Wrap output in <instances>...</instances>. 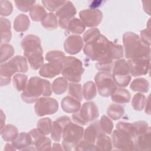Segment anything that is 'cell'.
Masks as SVG:
<instances>
[{"label":"cell","instance_id":"1","mask_svg":"<svg viewBox=\"0 0 151 151\" xmlns=\"http://www.w3.org/2000/svg\"><path fill=\"white\" fill-rule=\"evenodd\" d=\"M84 54L93 61L119 60L123 57V48L109 41L105 36L100 34L96 38L86 43L83 47Z\"/></svg>","mask_w":151,"mask_h":151},{"label":"cell","instance_id":"2","mask_svg":"<svg viewBox=\"0 0 151 151\" xmlns=\"http://www.w3.org/2000/svg\"><path fill=\"white\" fill-rule=\"evenodd\" d=\"M52 94L50 82L39 77H31L21 94V98L27 103L36 102L41 96L48 97Z\"/></svg>","mask_w":151,"mask_h":151},{"label":"cell","instance_id":"3","mask_svg":"<svg viewBox=\"0 0 151 151\" xmlns=\"http://www.w3.org/2000/svg\"><path fill=\"white\" fill-rule=\"evenodd\" d=\"M122 40L126 58H150V46L145 44L137 34L132 32H126Z\"/></svg>","mask_w":151,"mask_h":151},{"label":"cell","instance_id":"4","mask_svg":"<svg viewBox=\"0 0 151 151\" xmlns=\"http://www.w3.org/2000/svg\"><path fill=\"white\" fill-rule=\"evenodd\" d=\"M84 129L71 122L64 127L63 132L62 146L65 150H76L77 145L83 137Z\"/></svg>","mask_w":151,"mask_h":151},{"label":"cell","instance_id":"5","mask_svg":"<svg viewBox=\"0 0 151 151\" xmlns=\"http://www.w3.org/2000/svg\"><path fill=\"white\" fill-rule=\"evenodd\" d=\"M84 71L82 62L79 59L71 56L65 57L61 72L65 79L70 82L78 83Z\"/></svg>","mask_w":151,"mask_h":151},{"label":"cell","instance_id":"6","mask_svg":"<svg viewBox=\"0 0 151 151\" xmlns=\"http://www.w3.org/2000/svg\"><path fill=\"white\" fill-rule=\"evenodd\" d=\"M98 107L93 101L84 103L79 110L72 115L73 120L78 124L86 125L95 120L99 116Z\"/></svg>","mask_w":151,"mask_h":151},{"label":"cell","instance_id":"7","mask_svg":"<svg viewBox=\"0 0 151 151\" xmlns=\"http://www.w3.org/2000/svg\"><path fill=\"white\" fill-rule=\"evenodd\" d=\"M111 71L112 78L117 86L120 87L127 86L131 80L127 61L124 59H119L115 61Z\"/></svg>","mask_w":151,"mask_h":151},{"label":"cell","instance_id":"8","mask_svg":"<svg viewBox=\"0 0 151 151\" xmlns=\"http://www.w3.org/2000/svg\"><path fill=\"white\" fill-rule=\"evenodd\" d=\"M99 94L103 97H109L117 88L110 73L100 71L94 77Z\"/></svg>","mask_w":151,"mask_h":151},{"label":"cell","instance_id":"9","mask_svg":"<svg viewBox=\"0 0 151 151\" xmlns=\"http://www.w3.org/2000/svg\"><path fill=\"white\" fill-rule=\"evenodd\" d=\"M58 109V104L57 101L54 98L48 97H40L36 101L34 106L35 112L40 117L54 114Z\"/></svg>","mask_w":151,"mask_h":151},{"label":"cell","instance_id":"10","mask_svg":"<svg viewBox=\"0 0 151 151\" xmlns=\"http://www.w3.org/2000/svg\"><path fill=\"white\" fill-rule=\"evenodd\" d=\"M76 8L70 1H65V3L56 11L55 15L58 18V24L60 28L67 29L69 21L76 14Z\"/></svg>","mask_w":151,"mask_h":151},{"label":"cell","instance_id":"11","mask_svg":"<svg viewBox=\"0 0 151 151\" xmlns=\"http://www.w3.org/2000/svg\"><path fill=\"white\" fill-rule=\"evenodd\" d=\"M146 128L145 122L142 120L132 123L125 122H119L116 124V129L127 135L132 139L137 135L142 133Z\"/></svg>","mask_w":151,"mask_h":151},{"label":"cell","instance_id":"12","mask_svg":"<svg viewBox=\"0 0 151 151\" xmlns=\"http://www.w3.org/2000/svg\"><path fill=\"white\" fill-rule=\"evenodd\" d=\"M127 63L129 67L130 74L133 77H139L148 73L150 69V58L129 59Z\"/></svg>","mask_w":151,"mask_h":151},{"label":"cell","instance_id":"13","mask_svg":"<svg viewBox=\"0 0 151 151\" xmlns=\"http://www.w3.org/2000/svg\"><path fill=\"white\" fill-rule=\"evenodd\" d=\"M111 142L113 147L117 150H134L133 139L117 129L113 132L111 134Z\"/></svg>","mask_w":151,"mask_h":151},{"label":"cell","instance_id":"14","mask_svg":"<svg viewBox=\"0 0 151 151\" xmlns=\"http://www.w3.org/2000/svg\"><path fill=\"white\" fill-rule=\"evenodd\" d=\"M79 17L86 27H95L101 23L103 13L98 9H86L79 12Z\"/></svg>","mask_w":151,"mask_h":151},{"label":"cell","instance_id":"15","mask_svg":"<svg viewBox=\"0 0 151 151\" xmlns=\"http://www.w3.org/2000/svg\"><path fill=\"white\" fill-rule=\"evenodd\" d=\"M32 138V145L37 150H51V142L50 138L45 137L37 128L31 130L29 132Z\"/></svg>","mask_w":151,"mask_h":151},{"label":"cell","instance_id":"16","mask_svg":"<svg viewBox=\"0 0 151 151\" xmlns=\"http://www.w3.org/2000/svg\"><path fill=\"white\" fill-rule=\"evenodd\" d=\"M83 39L79 35H71L64 41V48L65 51L71 55L78 53L83 48Z\"/></svg>","mask_w":151,"mask_h":151},{"label":"cell","instance_id":"17","mask_svg":"<svg viewBox=\"0 0 151 151\" xmlns=\"http://www.w3.org/2000/svg\"><path fill=\"white\" fill-rule=\"evenodd\" d=\"M70 122H71L70 118L65 116L60 117L54 121L50 133L51 139L55 142H60L62 138L65 126Z\"/></svg>","mask_w":151,"mask_h":151},{"label":"cell","instance_id":"18","mask_svg":"<svg viewBox=\"0 0 151 151\" xmlns=\"http://www.w3.org/2000/svg\"><path fill=\"white\" fill-rule=\"evenodd\" d=\"M21 47L24 54L42 50L40 38L35 35L30 34L25 37L21 41Z\"/></svg>","mask_w":151,"mask_h":151},{"label":"cell","instance_id":"19","mask_svg":"<svg viewBox=\"0 0 151 151\" xmlns=\"http://www.w3.org/2000/svg\"><path fill=\"white\" fill-rule=\"evenodd\" d=\"M151 129L149 127L144 133L136 136L134 139V150H150Z\"/></svg>","mask_w":151,"mask_h":151},{"label":"cell","instance_id":"20","mask_svg":"<svg viewBox=\"0 0 151 151\" xmlns=\"http://www.w3.org/2000/svg\"><path fill=\"white\" fill-rule=\"evenodd\" d=\"M103 132L100 125V121L97 120L91 123L84 131V139L91 142L95 143L100 133Z\"/></svg>","mask_w":151,"mask_h":151},{"label":"cell","instance_id":"21","mask_svg":"<svg viewBox=\"0 0 151 151\" xmlns=\"http://www.w3.org/2000/svg\"><path fill=\"white\" fill-rule=\"evenodd\" d=\"M42 54L43 50L42 49L24 55L28 61L31 68L33 70H37L44 65V58Z\"/></svg>","mask_w":151,"mask_h":151},{"label":"cell","instance_id":"22","mask_svg":"<svg viewBox=\"0 0 151 151\" xmlns=\"http://www.w3.org/2000/svg\"><path fill=\"white\" fill-rule=\"evenodd\" d=\"M61 106L63 110L68 113L77 112L81 106L80 101L71 96L64 97L61 100Z\"/></svg>","mask_w":151,"mask_h":151},{"label":"cell","instance_id":"23","mask_svg":"<svg viewBox=\"0 0 151 151\" xmlns=\"http://www.w3.org/2000/svg\"><path fill=\"white\" fill-rule=\"evenodd\" d=\"M12 144L18 150H25L32 145V138L29 133L22 132L18 134Z\"/></svg>","mask_w":151,"mask_h":151},{"label":"cell","instance_id":"24","mask_svg":"<svg viewBox=\"0 0 151 151\" xmlns=\"http://www.w3.org/2000/svg\"><path fill=\"white\" fill-rule=\"evenodd\" d=\"M16 71L9 62L2 63L1 65V86H6L11 82V77Z\"/></svg>","mask_w":151,"mask_h":151},{"label":"cell","instance_id":"25","mask_svg":"<svg viewBox=\"0 0 151 151\" xmlns=\"http://www.w3.org/2000/svg\"><path fill=\"white\" fill-rule=\"evenodd\" d=\"M45 60L49 63L62 68L63 61L65 58V54L59 50H52L45 55Z\"/></svg>","mask_w":151,"mask_h":151},{"label":"cell","instance_id":"26","mask_svg":"<svg viewBox=\"0 0 151 151\" xmlns=\"http://www.w3.org/2000/svg\"><path fill=\"white\" fill-rule=\"evenodd\" d=\"M61 68L57 67L50 63L44 64L39 71V74L43 77L53 78L61 72Z\"/></svg>","mask_w":151,"mask_h":151},{"label":"cell","instance_id":"27","mask_svg":"<svg viewBox=\"0 0 151 151\" xmlns=\"http://www.w3.org/2000/svg\"><path fill=\"white\" fill-rule=\"evenodd\" d=\"M111 100L115 103L123 104L130 101L131 96L129 91L123 88H117L111 95Z\"/></svg>","mask_w":151,"mask_h":151},{"label":"cell","instance_id":"28","mask_svg":"<svg viewBox=\"0 0 151 151\" xmlns=\"http://www.w3.org/2000/svg\"><path fill=\"white\" fill-rule=\"evenodd\" d=\"M13 67L16 73H26L28 70V66L26 58L21 55H16L8 61Z\"/></svg>","mask_w":151,"mask_h":151},{"label":"cell","instance_id":"29","mask_svg":"<svg viewBox=\"0 0 151 151\" xmlns=\"http://www.w3.org/2000/svg\"><path fill=\"white\" fill-rule=\"evenodd\" d=\"M1 44H6V42H8L11 40L12 37L11 31V22L8 19L2 17L1 18Z\"/></svg>","mask_w":151,"mask_h":151},{"label":"cell","instance_id":"30","mask_svg":"<svg viewBox=\"0 0 151 151\" xmlns=\"http://www.w3.org/2000/svg\"><path fill=\"white\" fill-rule=\"evenodd\" d=\"M30 25V21L27 15L21 14L14 19V28L17 32H24L28 29Z\"/></svg>","mask_w":151,"mask_h":151},{"label":"cell","instance_id":"31","mask_svg":"<svg viewBox=\"0 0 151 151\" xmlns=\"http://www.w3.org/2000/svg\"><path fill=\"white\" fill-rule=\"evenodd\" d=\"M96 148L97 150H112V142L111 139L101 132L98 136L96 139Z\"/></svg>","mask_w":151,"mask_h":151},{"label":"cell","instance_id":"32","mask_svg":"<svg viewBox=\"0 0 151 151\" xmlns=\"http://www.w3.org/2000/svg\"><path fill=\"white\" fill-rule=\"evenodd\" d=\"M1 134L5 142H12L18 135V130L15 126L7 124L1 130Z\"/></svg>","mask_w":151,"mask_h":151},{"label":"cell","instance_id":"33","mask_svg":"<svg viewBox=\"0 0 151 151\" xmlns=\"http://www.w3.org/2000/svg\"><path fill=\"white\" fill-rule=\"evenodd\" d=\"M130 88L134 91L147 93L149 90V83L144 78H137L131 83Z\"/></svg>","mask_w":151,"mask_h":151},{"label":"cell","instance_id":"34","mask_svg":"<svg viewBox=\"0 0 151 151\" xmlns=\"http://www.w3.org/2000/svg\"><path fill=\"white\" fill-rule=\"evenodd\" d=\"M124 113V107L118 104H110L107 110V114L113 120L120 119Z\"/></svg>","mask_w":151,"mask_h":151},{"label":"cell","instance_id":"35","mask_svg":"<svg viewBox=\"0 0 151 151\" xmlns=\"http://www.w3.org/2000/svg\"><path fill=\"white\" fill-rule=\"evenodd\" d=\"M82 92L85 100H90L93 99L97 94L96 84L92 81H87L83 86Z\"/></svg>","mask_w":151,"mask_h":151},{"label":"cell","instance_id":"36","mask_svg":"<svg viewBox=\"0 0 151 151\" xmlns=\"http://www.w3.org/2000/svg\"><path fill=\"white\" fill-rule=\"evenodd\" d=\"M44 8L40 4L34 5L29 11V15L34 21H42L47 15Z\"/></svg>","mask_w":151,"mask_h":151},{"label":"cell","instance_id":"37","mask_svg":"<svg viewBox=\"0 0 151 151\" xmlns=\"http://www.w3.org/2000/svg\"><path fill=\"white\" fill-rule=\"evenodd\" d=\"M68 87L67 80L64 77H58L52 84V90L56 94L60 95L65 93Z\"/></svg>","mask_w":151,"mask_h":151},{"label":"cell","instance_id":"38","mask_svg":"<svg viewBox=\"0 0 151 151\" xmlns=\"http://www.w3.org/2000/svg\"><path fill=\"white\" fill-rule=\"evenodd\" d=\"M86 29V26L81 19L77 18H72L68 22L67 29L71 32L77 34H82Z\"/></svg>","mask_w":151,"mask_h":151},{"label":"cell","instance_id":"39","mask_svg":"<svg viewBox=\"0 0 151 151\" xmlns=\"http://www.w3.org/2000/svg\"><path fill=\"white\" fill-rule=\"evenodd\" d=\"M42 25L47 29H55L57 28L58 22L56 15L52 13H48L41 21Z\"/></svg>","mask_w":151,"mask_h":151},{"label":"cell","instance_id":"40","mask_svg":"<svg viewBox=\"0 0 151 151\" xmlns=\"http://www.w3.org/2000/svg\"><path fill=\"white\" fill-rule=\"evenodd\" d=\"M52 122L48 117H44L40 119L37 124V129L44 134L48 135L51 133Z\"/></svg>","mask_w":151,"mask_h":151},{"label":"cell","instance_id":"41","mask_svg":"<svg viewBox=\"0 0 151 151\" xmlns=\"http://www.w3.org/2000/svg\"><path fill=\"white\" fill-rule=\"evenodd\" d=\"M28 77L27 75L24 74H16L13 77V84L17 90L23 91L27 84Z\"/></svg>","mask_w":151,"mask_h":151},{"label":"cell","instance_id":"42","mask_svg":"<svg viewBox=\"0 0 151 151\" xmlns=\"http://www.w3.org/2000/svg\"><path fill=\"white\" fill-rule=\"evenodd\" d=\"M68 94L73 98L81 101L83 98L81 86L77 83L71 82L68 84Z\"/></svg>","mask_w":151,"mask_h":151},{"label":"cell","instance_id":"43","mask_svg":"<svg viewBox=\"0 0 151 151\" xmlns=\"http://www.w3.org/2000/svg\"><path fill=\"white\" fill-rule=\"evenodd\" d=\"M14 49L13 47L8 44L1 45V63H5L8 59L11 58L14 54Z\"/></svg>","mask_w":151,"mask_h":151},{"label":"cell","instance_id":"44","mask_svg":"<svg viewBox=\"0 0 151 151\" xmlns=\"http://www.w3.org/2000/svg\"><path fill=\"white\" fill-rule=\"evenodd\" d=\"M146 102V97L144 94L139 93L136 94L132 101V106L137 111H141L144 109Z\"/></svg>","mask_w":151,"mask_h":151},{"label":"cell","instance_id":"45","mask_svg":"<svg viewBox=\"0 0 151 151\" xmlns=\"http://www.w3.org/2000/svg\"><path fill=\"white\" fill-rule=\"evenodd\" d=\"M100 125L103 132L106 134H111L113 129V123L111 120L106 115H103L100 120Z\"/></svg>","mask_w":151,"mask_h":151},{"label":"cell","instance_id":"46","mask_svg":"<svg viewBox=\"0 0 151 151\" xmlns=\"http://www.w3.org/2000/svg\"><path fill=\"white\" fill-rule=\"evenodd\" d=\"M65 1L61 0H42V3L44 6L50 11L53 12L59 9Z\"/></svg>","mask_w":151,"mask_h":151},{"label":"cell","instance_id":"47","mask_svg":"<svg viewBox=\"0 0 151 151\" xmlns=\"http://www.w3.org/2000/svg\"><path fill=\"white\" fill-rule=\"evenodd\" d=\"M113 63L112 60H106L98 61L96 64V68L100 71L110 73L112 70Z\"/></svg>","mask_w":151,"mask_h":151},{"label":"cell","instance_id":"48","mask_svg":"<svg viewBox=\"0 0 151 151\" xmlns=\"http://www.w3.org/2000/svg\"><path fill=\"white\" fill-rule=\"evenodd\" d=\"M35 1H15V5L17 8L22 12H28L30 11L31 8L34 5Z\"/></svg>","mask_w":151,"mask_h":151},{"label":"cell","instance_id":"49","mask_svg":"<svg viewBox=\"0 0 151 151\" xmlns=\"http://www.w3.org/2000/svg\"><path fill=\"white\" fill-rule=\"evenodd\" d=\"M0 6V14L1 16H8L12 12V5L11 2L8 1H1Z\"/></svg>","mask_w":151,"mask_h":151},{"label":"cell","instance_id":"50","mask_svg":"<svg viewBox=\"0 0 151 151\" xmlns=\"http://www.w3.org/2000/svg\"><path fill=\"white\" fill-rule=\"evenodd\" d=\"M76 150H97L96 146L94 143L86 140H81L77 145Z\"/></svg>","mask_w":151,"mask_h":151},{"label":"cell","instance_id":"51","mask_svg":"<svg viewBox=\"0 0 151 151\" xmlns=\"http://www.w3.org/2000/svg\"><path fill=\"white\" fill-rule=\"evenodd\" d=\"M100 34V31L99 29L96 28H93L88 30H87L84 34H83V41L87 43L90 42V41L93 40L97 36H99Z\"/></svg>","mask_w":151,"mask_h":151},{"label":"cell","instance_id":"52","mask_svg":"<svg viewBox=\"0 0 151 151\" xmlns=\"http://www.w3.org/2000/svg\"><path fill=\"white\" fill-rule=\"evenodd\" d=\"M140 39L146 44L150 46V32L149 29H145L140 32Z\"/></svg>","mask_w":151,"mask_h":151},{"label":"cell","instance_id":"53","mask_svg":"<svg viewBox=\"0 0 151 151\" xmlns=\"http://www.w3.org/2000/svg\"><path fill=\"white\" fill-rule=\"evenodd\" d=\"M150 100H149V96L147 97L146 99L145 102V113H146L148 114H150Z\"/></svg>","mask_w":151,"mask_h":151},{"label":"cell","instance_id":"54","mask_svg":"<svg viewBox=\"0 0 151 151\" xmlns=\"http://www.w3.org/2000/svg\"><path fill=\"white\" fill-rule=\"evenodd\" d=\"M1 130H2L4 127L5 126L4 125L5 122V116L4 115L2 110L1 111Z\"/></svg>","mask_w":151,"mask_h":151},{"label":"cell","instance_id":"55","mask_svg":"<svg viewBox=\"0 0 151 151\" xmlns=\"http://www.w3.org/2000/svg\"><path fill=\"white\" fill-rule=\"evenodd\" d=\"M4 150H17V149L12 145L11 144H9V143H7L5 145V147H4Z\"/></svg>","mask_w":151,"mask_h":151},{"label":"cell","instance_id":"56","mask_svg":"<svg viewBox=\"0 0 151 151\" xmlns=\"http://www.w3.org/2000/svg\"><path fill=\"white\" fill-rule=\"evenodd\" d=\"M51 150H63V149H62L61 145L59 143H54L52 145V147H51Z\"/></svg>","mask_w":151,"mask_h":151}]
</instances>
